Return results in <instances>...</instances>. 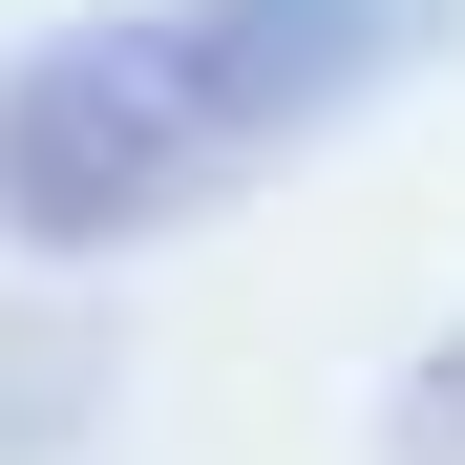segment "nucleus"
Wrapping results in <instances>:
<instances>
[{
	"instance_id": "2",
	"label": "nucleus",
	"mask_w": 465,
	"mask_h": 465,
	"mask_svg": "<svg viewBox=\"0 0 465 465\" xmlns=\"http://www.w3.org/2000/svg\"><path fill=\"white\" fill-rule=\"evenodd\" d=\"M381 465H465V318L423 339V381L381 402Z\"/></svg>"
},
{
	"instance_id": "1",
	"label": "nucleus",
	"mask_w": 465,
	"mask_h": 465,
	"mask_svg": "<svg viewBox=\"0 0 465 465\" xmlns=\"http://www.w3.org/2000/svg\"><path fill=\"white\" fill-rule=\"evenodd\" d=\"M444 0H127L0 85V232L22 254H127L191 232L232 170L318 148L360 85H402Z\"/></svg>"
}]
</instances>
